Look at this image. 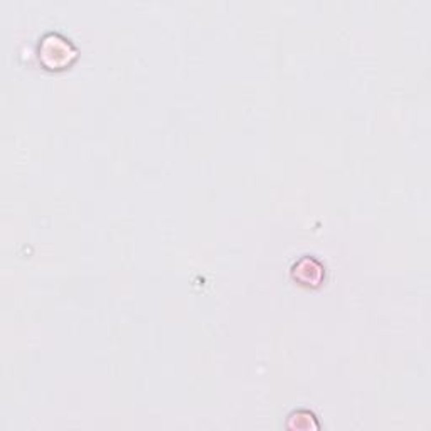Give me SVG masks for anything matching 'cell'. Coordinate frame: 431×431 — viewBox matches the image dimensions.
Wrapping results in <instances>:
<instances>
[{
  "mask_svg": "<svg viewBox=\"0 0 431 431\" xmlns=\"http://www.w3.org/2000/svg\"><path fill=\"white\" fill-rule=\"evenodd\" d=\"M312 260L313 258L305 256V258H302L300 262L295 264L293 271H292L293 278L298 280V282H302V285H305V286H308V275H310V280H312V286L319 285V282L324 277V268L320 263L317 264V266H313L312 271H308L310 264H312Z\"/></svg>",
  "mask_w": 431,
  "mask_h": 431,
  "instance_id": "6da1fadb",
  "label": "cell"
}]
</instances>
